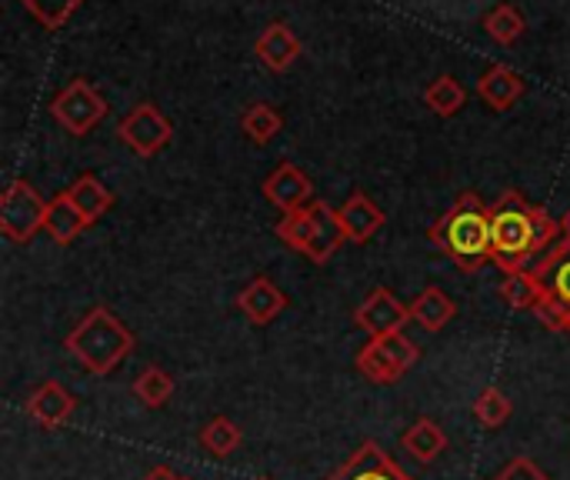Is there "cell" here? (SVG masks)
<instances>
[{
	"instance_id": "cell-26",
	"label": "cell",
	"mask_w": 570,
	"mask_h": 480,
	"mask_svg": "<svg viewBox=\"0 0 570 480\" xmlns=\"http://www.w3.org/2000/svg\"><path fill=\"white\" fill-rule=\"evenodd\" d=\"M501 297L508 307L514 311H534L538 301H541V284L531 271H518V274H504V284H501Z\"/></svg>"
},
{
	"instance_id": "cell-25",
	"label": "cell",
	"mask_w": 570,
	"mask_h": 480,
	"mask_svg": "<svg viewBox=\"0 0 570 480\" xmlns=\"http://www.w3.org/2000/svg\"><path fill=\"white\" fill-rule=\"evenodd\" d=\"M240 127H244V134H247L254 144H271V140L281 134L284 117H281L271 104H250V107L244 110V117H240Z\"/></svg>"
},
{
	"instance_id": "cell-4",
	"label": "cell",
	"mask_w": 570,
	"mask_h": 480,
	"mask_svg": "<svg viewBox=\"0 0 570 480\" xmlns=\"http://www.w3.org/2000/svg\"><path fill=\"white\" fill-rule=\"evenodd\" d=\"M277 237L291 251L304 254L314 264H327L337 254V247L347 241L337 210L331 204H324V200H314L304 210L284 214L281 224H277Z\"/></svg>"
},
{
	"instance_id": "cell-9",
	"label": "cell",
	"mask_w": 570,
	"mask_h": 480,
	"mask_svg": "<svg viewBox=\"0 0 570 480\" xmlns=\"http://www.w3.org/2000/svg\"><path fill=\"white\" fill-rule=\"evenodd\" d=\"M117 134H120V140H124L137 157H154V154H160V150L170 144L174 127H170V120H167L154 104H137V107L120 120Z\"/></svg>"
},
{
	"instance_id": "cell-24",
	"label": "cell",
	"mask_w": 570,
	"mask_h": 480,
	"mask_svg": "<svg viewBox=\"0 0 570 480\" xmlns=\"http://www.w3.org/2000/svg\"><path fill=\"white\" fill-rule=\"evenodd\" d=\"M240 441H244V434H240V428H237L230 418H214V421H207L204 431H200V448H204L207 454H214V458L234 454V451L240 448Z\"/></svg>"
},
{
	"instance_id": "cell-23",
	"label": "cell",
	"mask_w": 570,
	"mask_h": 480,
	"mask_svg": "<svg viewBox=\"0 0 570 480\" xmlns=\"http://www.w3.org/2000/svg\"><path fill=\"white\" fill-rule=\"evenodd\" d=\"M511 414H514V404H511V398H508L501 388H484V391L478 394V401H474V418H478V424L488 428V431L504 428V424L511 421Z\"/></svg>"
},
{
	"instance_id": "cell-12",
	"label": "cell",
	"mask_w": 570,
	"mask_h": 480,
	"mask_svg": "<svg viewBox=\"0 0 570 480\" xmlns=\"http://www.w3.org/2000/svg\"><path fill=\"white\" fill-rule=\"evenodd\" d=\"M264 197H267L277 210L294 214V210H304L307 204H314V200H311V197H314V184H311V177H307L301 167L281 164V167L264 180Z\"/></svg>"
},
{
	"instance_id": "cell-32",
	"label": "cell",
	"mask_w": 570,
	"mask_h": 480,
	"mask_svg": "<svg viewBox=\"0 0 570 480\" xmlns=\"http://www.w3.org/2000/svg\"><path fill=\"white\" fill-rule=\"evenodd\" d=\"M561 227H564V237H570V210H568V217L561 221Z\"/></svg>"
},
{
	"instance_id": "cell-8",
	"label": "cell",
	"mask_w": 570,
	"mask_h": 480,
	"mask_svg": "<svg viewBox=\"0 0 570 480\" xmlns=\"http://www.w3.org/2000/svg\"><path fill=\"white\" fill-rule=\"evenodd\" d=\"M107 114V104L104 97L90 87V80L77 77L70 80L50 104V117L73 137H83L90 127L100 124V117Z\"/></svg>"
},
{
	"instance_id": "cell-20",
	"label": "cell",
	"mask_w": 570,
	"mask_h": 480,
	"mask_svg": "<svg viewBox=\"0 0 570 480\" xmlns=\"http://www.w3.org/2000/svg\"><path fill=\"white\" fill-rule=\"evenodd\" d=\"M401 444H404V451H407L414 461L431 464V461H438V458L444 454V448H448V434L441 431V424H438V421L421 418V421H414V424L404 431Z\"/></svg>"
},
{
	"instance_id": "cell-22",
	"label": "cell",
	"mask_w": 570,
	"mask_h": 480,
	"mask_svg": "<svg viewBox=\"0 0 570 480\" xmlns=\"http://www.w3.org/2000/svg\"><path fill=\"white\" fill-rule=\"evenodd\" d=\"M134 394H137V401L144 408L157 411L174 398V378L167 371H160V368H144L140 378L134 381Z\"/></svg>"
},
{
	"instance_id": "cell-18",
	"label": "cell",
	"mask_w": 570,
	"mask_h": 480,
	"mask_svg": "<svg viewBox=\"0 0 570 480\" xmlns=\"http://www.w3.org/2000/svg\"><path fill=\"white\" fill-rule=\"evenodd\" d=\"M67 200L83 214V221L87 224H97L110 207H114V194H110V187L100 180V177H94V174H80L67 190Z\"/></svg>"
},
{
	"instance_id": "cell-21",
	"label": "cell",
	"mask_w": 570,
	"mask_h": 480,
	"mask_svg": "<svg viewBox=\"0 0 570 480\" xmlns=\"http://www.w3.org/2000/svg\"><path fill=\"white\" fill-rule=\"evenodd\" d=\"M90 224L83 221V214L67 200V194H57L50 204H47V221H43V231L50 234L53 244H70L77 241Z\"/></svg>"
},
{
	"instance_id": "cell-17",
	"label": "cell",
	"mask_w": 570,
	"mask_h": 480,
	"mask_svg": "<svg viewBox=\"0 0 570 480\" xmlns=\"http://www.w3.org/2000/svg\"><path fill=\"white\" fill-rule=\"evenodd\" d=\"M454 317H458V304L441 287H424L411 304V321L428 334H441Z\"/></svg>"
},
{
	"instance_id": "cell-31",
	"label": "cell",
	"mask_w": 570,
	"mask_h": 480,
	"mask_svg": "<svg viewBox=\"0 0 570 480\" xmlns=\"http://www.w3.org/2000/svg\"><path fill=\"white\" fill-rule=\"evenodd\" d=\"M144 480H184V478H177L170 468H154V471H150Z\"/></svg>"
},
{
	"instance_id": "cell-6",
	"label": "cell",
	"mask_w": 570,
	"mask_h": 480,
	"mask_svg": "<svg viewBox=\"0 0 570 480\" xmlns=\"http://www.w3.org/2000/svg\"><path fill=\"white\" fill-rule=\"evenodd\" d=\"M421 351L411 337L404 334H391V337H371L361 351H357V371L371 381V384H397L414 364H417Z\"/></svg>"
},
{
	"instance_id": "cell-1",
	"label": "cell",
	"mask_w": 570,
	"mask_h": 480,
	"mask_svg": "<svg viewBox=\"0 0 570 480\" xmlns=\"http://www.w3.org/2000/svg\"><path fill=\"white\" fill-rule=\"evenodd\" d=\"M561 237L564 227L548 207L524 200L518 190H508L491 204V264L504 274L531 271Z\"/></svg>"
},
{
	"instance_id": "cell-11",
	"label": "cell",
	"mask_w": 570,
	"mask_h": 480,
	"mask_svg": "<svg viewBox=\"0 0 570 480\" xmlns=\"http://www.w3.org/2000/svg\"><path fill=\"white\" fill-rule=\"evenodd\" d=\"M327 480H414L407 471H401V464L391 461V454H384L381 444L364 441L334 474Z\"/></svg>"
},
{
	"instance_id": "cell-2",
	"label": "cell",
	"mask_w": 570,
	"mask_h": 480,
	"mask_svg": "<svg viewBox=\"0 0 570 480\" xmlns=\"http://www.w3.org/2000/svg\"><path fill=\"white\" fill-rule=\"evenodd\" d=\"M431 241L454 261L458 271H481L491 261V207L471 190L461 194L454 207L431 227Z\"/></svg>"
},
{
	"instance_id": "cell-10",
	"label": "cell",
	"mask_w": 570,
	"mask_h": 480,
	"mask_svg": "<svg viewBox=\"0 0 570 480\" xmlns=\"http://www.w3.org/2000/svg\"><path fill=\"white\" fill-rule=\"evenodd\" d=\"M354 321L367 337L404 334V324H411V304H401L397 294L387 287H374L367 301L354 311Z\"/></svg>"
},
{
	"instance_id": "cell-7",
	"label": "cell",
	"mask_w": 570,
	"mask_h": 480,
	"mask_svg": "<svg viewBox=\"0 0 570 480\" xmlns=\"http://www.w3.org/2000/svg\"><path fill=\"white\" fill-rule=\"evenodd\" d=\"M47 204L27 180H13L0 197V231L13 244H27L37 231H43Z\"/></svg>"
},
{
	"instance_id": "cell-27",
	"label": "cell",
	"mask_w": 570,
	"mask_h": 480,
	"mask_svg": "<svg viewBox=\"0 0 570 480\" xmlns=\"http://www.w3.org/2000/svg\"><path fill=\"white\" fill-rule=\"evenodd\" d=\"M424 100H428V107L438 114V117H454L461 107H464V100H468V94H464V87L454 80V77H438L428 90H424Z\"/></svg>"
},
{
	"instance_id": "cell-19",
	"label": "cell",
	"mask_w": 570,
	"mask_h": 480,
	"mask_svg": "<svg viewBox=\"0 0 570 480\" xmlns=\"http://www.w3.org/2000/svg\"><path fill=\"white\" fill-rule=\"evenodd\" d=\"M524 94V80L521 74H514L511 67H491L481 80H478V97L491 107V110H508L521 100Z\"/></svg>"
},
{
	"instance_id": "cell-28",
	"label": "cell",
	"mask_w": 570,
	"mask_h": 480,
	"mask_svg": "<svg viewBox=\"0 0 570 480\" xmlns=\"http://www.w3.org/2000/svg\"><path fill=\"white\" fill-rule=\"evenodd\" d=\"M484 27H488V33L498 40V43H514L521 33H524V13L514 7V3H501V7H494L488 17H484Z\"/></svg>"
},
{
	"instance_id": "cell-16",
	"label": "cell",
	"mask_w": 570,
	"mask_h": 480,
	"mask_svg": "<svg viewBox=\"0 0 570 480\" xmlns=\"http://www.w3.org/2000/svg\"><path fill=\"white\" fill-rule=\"evenodd\" d=\"M254 53L261 57V63L267 67V70H287L297 57H301V40L291 33V27H284V23H271L261 37H257V43H254Z\"/></svg>"
},
{
	"instance_id": "cell-5",
	"label": "cell",
	"mask_w": 570,
	"mask_h": 480,
	"mask_svg": "<svg viewBox=\"0 0 570 480\" xmlns=\"http://www.w3.org/2000/svg\"><path fill=\"white\" fill-rule=\"evenodd\" d=\"M531 274L541 284V301L534 314L554 334H570V237H561L534 267Z\"/></svg>"
},
{
	"instance_id": "cell-33",
	"label": "cell",
	"mask_w": 570,
	"mask_h": 480,
	"mask_svg": "<svg viewBox=\"0 0 570 480\" xmlns=\"http://www.w3.org/2000/svg\"><path fill=\"white\" fill-rule=\"evenodd\" d=\"M261 480H267V478H261Z\"/></svg>"
},
{
	"instance_id": "cell-29",
	"label": "cell",
	"mask_w": 570,
	"mask_h": 480,
	"mask_svg": "<svg viewBox=\"0 0 570 480\" xmlns=\"http://www.w3.org/2000/svg\"><path fill=\"white\" fill-rule=\"evenodd\" d=\"M47 30H57L70 20V13L83 3V0H20Z\"/></svg>"
},
{
	"instance_id": "cell-30",
	"label": "cell",
	"mask_w": 570,
	"mask_h": 480,
	"mask_svg": "<svg viewBox=\"0 0 570 480\" xmlns=\"http://www.w3.org/2000/svg\"><path fill=\"white\" fill-rule=\"evenodd\" d=\"M491 480H551L531 458H514V461H508L498 474Z\"/></svg>"
},
{
	"instance_id": "cell-13",
	"label": "cell",
	"mask_w": 570,
	"mask_h": 480,
	"mask_svg": "<svg viewBox=\"0 0 570 480\" xmlns=\"http://www.w3.org/2000/svg\"><path fill=\"white\" fill-rule=\"evenodd\" d=\"M73 408H77V401H73V394H70L60 381H43V384L27 398L23 414H27L30 421H37L40 428L53 431V428H63V424L70 421Z\"/></svg>"
},
{
	"instance_id": "cell-14",
	"label": "cell",
	"mask_w": 570,
	"mask_h": 480,
	"mask_svg": "<svg viewBox=\"0 0 570 480\" xmlns=\"http://www.w3.org/2000/svg\"><path fill=\"white\" fill-rule=\"evenodd\" d=\"M284 307H287V294H284L274 281H267V277H254V281L240 291V297H237V311H240L254 327H264V324L277 321V317L284 314Z\"/></svg>"
},
{
	"instance_id": "cell-15",
	"label": "cell",
	"mask_w": 570,
	"mask_h": 480,
	"mask_svg": "<svg viewBox=\"0 0 570 480\" xmlns=\"http://www.w3.org/2000/svg\"><path fill=\"white\" fill-rule=\"evenodd\" d=\"M337 217H341V227H344L351 244H367L387 224V214L367 194H361V190L351 194L344 200V207H337Z\"/></svg>"
},
{
	"instance_id": "cell-3",
	"label": "cell",
	"mask_w": 570,
	"mask_h": 480,
	"mask_svg": "<svg viewBox=\"0 0 570 480\" xmlns=\"http://www.w3.org/2000/svg\"><path fill=\"white\" fill-rule=\"evenodd\" d=\"M134 334L124 327V321L107 311V307H94L63 341L67 354L90 374L104 378L110 371H117L127 354L134 351Z\"/></svg>"
}]
</instances>
